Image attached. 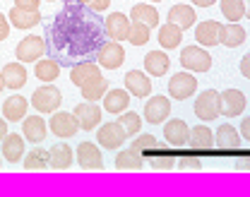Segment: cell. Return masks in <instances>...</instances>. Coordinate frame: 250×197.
<instances>
[{"instance_id":"5","label":"cell","mask_w":250,"mask_h":197,"mask_svg":"<svg viewBox=\"0 0 250 197\" xmlns=\"http://www.w3.org/2000/svg\"><path fill=\"white\" fill-rule=\"evenodd\" d=\"M48 130L53 132L56 137H61V139H70V137H75L77 130H82V128H80V120H77V116H75V113L56 111V113H51Z\"/></svg>"},{"instance_id":"32","label":"cell","mask_w":250,"mask_h":197,"mask_svg":"<svg viewBox=\"0 0 250 197\" xmlns=\"http://www.w3.org/2000/svg\"><path fill=\"white\" fill-rule=\"evenodd\" d=\"M130 20L142 22V24H147L149 29H154L156 24H159V12H156L154 5H149V2H137V5H132V10H130Z\"/></svg>"},{"instance_id":"16","label":"cell","mask_w":250,"mask_h":197,"mask_svg":"<svg viewBox=\"0 0 250 197\" xmlns=\"http://www.w3.org/2000/svg\"><path fill=\"white\" fill-rule=\"evenodd\" d=\"M75 116H77L82 130H94L96 125H101V118H104V113L96 106V101H82V103H77L75 106Z\"/></svg>"},{"instance_id":"3","label":"cell","mask_w":250,"mask_h":197,"mask_svg":"<svg viewBox=\"0 0 250 197\" xmlns=\"http://www.w3.org/2000/svg\"><path fill=\"white\" fill-rule=\"evenodd\" d=\"M195 116L202 120V123H207V120H214L221 116V97H219L214 89H205L200 97L195 98Z\"/></svg>"},{"instance_id":"8","label":"cell","mask_w":250,"mask_h":197,"mask_svg":"<svg viewBox=\"0 0 250 197\" xmlns=\"http://www.w3.org/2000/svg\"><path fill=\"white\" fill-rule=\"evenodd\" d=\"M96 63L106 70H116L123 65L125 60V48L121 46V41H106L99 51H96Z\"/></svg>"},{"instance_id":"42","label":"cell","mask_w":250,"mask_h":197,"mask_svg":"<svg viewBox=\"0 0 250 197\" xmlns=\"http://www.w3.org/2000/svg\"><path fill=\"white\" fill-rule=\"evenodd\" d=\"M178 168L181 171H202V159L200 157H181Z\"/></svg>"},{"instance_id":"49","label":"cell","mask_w":250,"mask_h":197,"mask_svg":"<svg viewBox=\"0 0 250 197\" xmlns=\"http://www.w3.org/2000/svg\"><path fill=\"white\" fill-rule=\"evenodd\" d=\"M214 2H217V0H192L195 7H212Z\"/></svg>"},{"instance_id":"52","label":"cell","mask_w":250,"mask_h":197,"mask_svg":"<svg viewBox=\"0 0 250 197\" xmlns=\"http://www.w3.org/2000/svg\"><path fill=\"white\" fill-rule=\"evenodd\" d=\"M243 2H246V17L250 20V0H243Z\"/></svg>"},{"instance_id":"38","label":"cell","mask_w":250,"mask_h":197,"mask_svg":"<svg viewBox=\"0 0 250 197\" xmlns=\"http://www.w3.org/2000/svg\"><path fill=\"white\" fill-rule=\"evenodd\" d=\"M149 27L147 24H142V22H135L132 20V24H130V34H127V41L132 43V46H145L147 41H149Z\"/></svg>"},{"instance_id":"50","label":"cell","mask_w":250,"mask_h":197,"mask_svg":"<svg viewBox=\"0 0 250 197\" xmlns=\"http://www.w3.org/2000/svg\"><path fill=\"white\" fill-rule=\"evenodd\" d=\"M5 135H7V120H5V118H0V142L5 139Z\"/></svg>"},{"instance_id":"10","label":"cell","mask_w":250,"mask_h":197,"mask_svg":"<svg viewBox=\"0 0 250 197\" xmlns=\"http://www.w3.org/2000/svg\"><path fill=\"white\" fill-rule=\"evenodd\" d=\"M77 166L82 171H101L104 168V157L101 149L94 142H80L77 144Z\"/></svg>"},{"instance_id":"25","label":"cell","mask_w":250,"mask_h":197,"mask_svg":"<svg viewBox=\"0 0 250 197\" xmlns=\"http://www.w3.org/2000/svg\"><path fill=\"white\" fill-rule=\"evenodd\" d=\"M130 98H132V94L127 89H108L106 97H104V108L113 116H121L123 111H127Z\"/></svg>"},{"instance_id":"46","label":"cell","mask_w":250,"mask_h":197,"mask_svg":"<svg viewBox=\"0 0 250 197\" xmlns=\"http://www.w3.org/2000/svg\"><path fill=\"white\" fill-rule=\"evenodd\" d=\"M108 5H111V0H92L89 2V7L94 12H104V10H108Z\"/></svg>"},{"instance_id":"18","label":"cell","mask_w":250,"mask_h":197,"mask_svg":"<svg viewBox=\"0 0 250 197\" xmlns=\"http://www.w3.org/2000/svg\"><path fill=\"white\" fill-rule=\"evenodd\" d=\"M2 147V159L10 164H20V159H24V137H20V132H7L5 139L0 142Z\"/></svg>"},{"instance_id":"44","label":"cell","mask_w":250,"mask_h":197,"mask_svg":"<svg viewBox=\"0 0 250 197\" xmlns=\"http://www.w3.org/2000/svg\"><path fill=\"white\" fill-rule=\"evenodd\" d=\"M10 36V20L0 12V41H5Z\"/></svg>"},{"instance_id":"23","label":"cell","mask_w":250,"mask_h":197,"mask_svg":"<svg viewBox=\"0 0 250 197\" xmlns=\"http://www.w3.org/2000/svg\"><path fill=\"white\" fill-rule=\"evenodd\" d=\"M48 154H51V168L53 171H67L75 161V149L67 142H61V144L56 142V147H51Z\"/></svg>"},{"instance_id":"27","label":"cell","mask_w":250,"mask_h":197,"mask_svg":"<svg viewBox=\"0 0 250 197\" xmlns=\"http://www.w3.org/2000/svg\"><path fill=\"white\" fill-rule=\"evenodd\" d=\"M2 77H5V87L12 89V92H20L24 84H27V67L17 63H7L2 67Z\"/></svg>"},{"instance_id":"13","label":"cell","mask_w":250,"mask_h":197,"mask_svg":"<svg viewBox=\"0 0 250 197\" xmlns=\"http://www.w3.org/2000/svg\"><path fill=\"white\" fill-rule=\"evenodd\" d=\"M125 89L135 98L152 97V77L147 72H142V70H130L125 75Z\"/></svg>"},{"instance_id":"45","label":"cell","mask_w":250,"mask_h":197,"mask_svg":"<svg viewBox=\"0 0 250 197\" xmlns=\"http://www.w3.org/2000/svg\"><path fill=\"white\" fill-rule=\"evenodd\" d=\"M241 75H243L246 79H250V51L241 58Z\"/></svg>"},{"instance_id":"56","label":"cell","mask_w":250,"mask_h":197,"mask_svg":"<svg viewBox=\"0 0 250 197\" xmlns=\"http://www.w3.org/2000/svg\"><path fill=\"white\" fill-rule=\"evenodd\" d=\"M51 2H56V0H51Z\"/></svg>"},{"instance_id":"35","label":"cell","mask_w":250,"mask_h":197,"mask_svg":"<svg viewBox=\"0 0 250 197\" xmlns=\"http://www.w3.org/2000/svg\"><path fill=\"white\" fill-rule=\"evenodd\" d=\"M181 41H183V29H181V27L166 22V24L159 29V43H161V48H178Z\"/></svg>"},{"instance_id":"47","label":"cell","mask_w":250,"mask_h":197,"mask_svg":"<svg viewBox=\"0 0 250 197\" xmlns=\"http://www.w3.org/2000/svg\"><path fill=\"white\" fill-rule=\"evenodd\" d=\"M241 137L246 139V142H250V116L248 118H243V123H241Z\"/></svg>"},{"instance_id":"11","label":"cell","mask_w":250,"mask_h":197,"mask_svg":"<svg viewBox=\"0 0 250 197\" xmlns=\"http://www.w3.org/2000/svg\"><path fill=\"white\" fill-rule=\"evenodd\" d=\"M99 77H104L101 75V65L94 63V60H82V63H75V65L70 67V82L75 87H80V89L84 84L94 82V79H99Z\"/></svg>"},{"instance_id":"19","label":"cell","mask_w":250,"mask_h":197,"mask_svg":"<svg viewBox=\"0 0 250 197\" xmlns=\"http://www.w3.org/2000/svg\"><path fill=\"white\" fill-rule=\"evenodd\" d=\"M188 147L195 149V152H209V149H214V147H217V137H214L212 128H207V125H195V128L190 130Z\"/></svg>"},{"instance_id":"31","label":"cell","mask_w":250,"mask_h":197,"mask_svg":"<svg viewBox=\"0 0 250 197\" xmlns=\"http://www.w3.org/2000/svg\"><path fill=\"white\" fill-rule=\"evenodd\" d=\"M7 20L12 27L17 29H31L41 22V12H29V10H20V7H12L7 12Z\"/></svg>"},{"instance_id":"14","label":"cell","mask_w":250,"mask_h":197,"mask_svg":"<svg viewBox=\"0 0 250 197\" xmlns=\"http://www.w3.org/2000/svg\"><path fill=\"white\" fill-rule=\"evenodd\" d=\"M130 24H132V20H130L127 15H123V12H111V15L104 20L106 36H108L111 41H127Z\"/></svg>"},{"instance_id":"51","label":"cell","mask_w":250,"mask_h":197,"mask_svg":"<svg viewBox=\"0 0 250 197\" xmlns=\"http://www.w3.org/2000/svg\"><path fill=\"white\" fill-rule=\"evenodd\" d=\"M67 5H89L92 0H65Z\"/></svg>"},{"instance_id":"26","label":"cell","mask_w":250,"mask_h":197,"mask_svg":"<svg viewBox=\"0 0 250 197\" xmlns=\"http://www.w3.org/2000/svg\"><path fill=\"white\" fill-rule=\"evenodd\" d=\"M171 67V58L164 51H149L145 56V72L152 77H164Z\"/></svg>"},{"instance_id":"6","label":"cell","mask_w":250,"mask_h":197,"mask_svg":"<svg viewBox=\"0 0 250 197\" xmlns=\"http://www.w3.org/2000/svg\"><path fill=\"white\" fill-rule=\"evenodd\" d=\"M181 65L188 72H207L212 67V56L205 51V46H186L181 51Z\"/></svg>"},{"instance_id":"7","label":"cell","mask_w":250,"mask_h":197,"mask_svg":"<svg viewBox=\"0 0 250 197\" xmlns=\"http://www.w3.org/2000/svg\"><path fill=\"white\" fill-rule=\"evenodd\" d=\"M127 137H130V135L125 132V128L118 120L104 123V125L99 128V132H96V142H99V147H104V149H121Z\"/></svg>"},{"instance_id":"29","label":"cell","mask_w":250,"mask_h":197,"mask_svg":"<svg viewBox=\"0 0 250 197\" xmlns=\"http://www.w3.org/2000/svg\"><path fill=\"white\" fill-rule=\"evenodd\" d=\"M214 137H217V147L219 149H238L241 147V132L236 130L231 123H224V125H219L217 132H214Z\"/></svg>"},{"instance_id":"24","label":"cell","mask_w":250,"mask_h":197,"mask_svg":"<svg viewBox=\"0 0 250 197\" xmlns=\"http://www.w3.org/2000/svg\"><path fill=\"white\" fill-rule=\"evenodd\" d=\"M27 111H29V101L24 97H7L2 103V116L5 120L10 123H20L27 118Z\"/></svg>"},{"instance_id":"17","label":"cell","mask_w":250,"mask_h":197,"mask_svg":"<svg viewBox=\"0 0 250 197\" xmlns=\"http://www.w3.org/2000/svg\"><path fill=\"white\" fill-rule=\"evenodd\" d=\"M164 137H166V144H171V147H188V142H190V128H188L186 120H181V118H173V120H168L166 125H164Z\"/></svg>"},{"instance_id":"34","label":"cell","mask_w":250,"mask_h":197,"mask_svg":"<svg viewBox=\"0 0 250 197\" xmlns=\"http://www.w3.org/2000/svg\"><path fill=\"white\" fill-rule=\"evenodd\" d=\"M34 72H36V77L41 79V82H46V84H53L56 79H58V75H61V63L56 60V58H41L36 67H34Z\"/></svg>"},{"instance_id":"53","label":"cell","mask_w":250,"mask_h":197,"mask_svg":"<svg viewBox=\"0 0 250 197\" xmlns=\"http://www.w3.org/2000/svg\"><path fill=\"white\" fill-rule=\"evenodd\" d=\"M5 89V77H2V70H0V92Z\"/></svg>"},{"instance_id":"39","label":"cell","mask_w":250,"mask_h":197,"mask_svg":"<svg viewBox=\"0 0 250 197\" xmlns=\"http://www.w3.org/2000/svg\"><path fill=\"white\" fill-rule=\"evenodd\" d=\"M118 123L125 128L127 135H140V128H142V118L135 113V111H123L118 116Z\"/></svg>"},{"instance_id":"28","label":"cell","mask_w":250,"mask_h":197,"mask_svg":"<svg viewBox=\"0 0 250 197\" xmlns=\"http://www.w3.org/2000/svg\"><path fill=\"white\" fill-rule=\"evenodd\" d=\"M243 41H246V29H243L238 22L221 24V34H219V43H221V46H226V48H238Z\"/></svg>"},{"instance_id":"36","label":"cell","mask_w":250,"mask_h":197,"mask_svg":"<svg viewBox=\"0 0 250 197\" xmlns=\"http://www.w3.org/2000/svg\"><path fill=\"white\" fill-rule=\"evenodd\" d=\"M221 2V15L229 22H238L246 17V2L243 0H219Z\"/></svg>"},{"instance_id":"37","label":"cell","mask_w":250,"mask_h":197,"mask_svg":"<svg viewBox=\"0 0 250 197\" xmlns=\"http://www.w3.org/2000/svg\"><path fill=\"white\" fill-rule=\"evenodd\" d=\"M106 92H108V82H106V77H99V79L82 87V98L84 101H99V98L106 97Z\"/></svg>"},{"instance_id":"4","label":"cell","mask_w":250,"mask_h":197,"mask_svg":"<svg viewBox=\"0 0 250 197\" xmlns=\"http://www.w3.org/2000/svg\"><path fill=\"white\" fill-rule=\"evenodd\" d=\"M46 51H48L46 41L41 36H36V34H29L17 43L15 56L20 58V63H39V58H43Z\"/></svg>"},{"instance_id":"30","label":"cell","mask_w":250,"mask_h":197,"mask_svg":"<svg viewBox=\"0 0 250 197\" xmlns=\"http://www.w3.org/2000/svg\"><path fill=\"white\" fill-rule=\"evenodd\" d=\"M145 157L135 149H121L116 154V171H142Z\"/></svg>"},{"instance_id":"48","label":"cell","mask_w":250,"mask_h":197,"mask_svg":"<svg viewBox=\"0 0 250 197\" xmlns=\"http://www.w3.org/2000/svg\"><path fill=\"white\" fill-rule=\"evenodd\" d=\"M236 168H238V171H250V157L236 159Z\"/></svg>"},{"instance_id":"21","label":"cell","mask_w":250,"mask_h":197,"mask_svg":"<svg viewBox=\"0 0 250 197\" xmlns=\"http://www.w3.org/2000/svg\"><path fill=\"white\" fill-rule=\"evenodd\" d=\"M219 34H221V24H219L217 20H205V22H200V24L195 27V39H197V43L205 46V48L217 46Z\"/></svg>"},{"instance_id":"22","label":"cell","mask_w":250,"mask_h":197,"mask_svg":"<svg viewBox=\"0 0 250 197\" xmlns=\"http://www.w3.org/2000/svg\"><path fill=\"white\" fill-rule=\"evenodd\" d=\"M168 22H171V24H176V27H181V29L186 32V29H190V27L197 22L195 7H192V5H186V2L173 5V7L168 10Z\"/></svg>"},{"instance_id":"54","label":"cell","mask_w":250,"mask_h":197,"mask_svg":"<svg viewBox=\"0 0 250 197\" xmlns=\"http://www.w3.org/2000/svg\"><path fill=\"white\" fill-rule=\"evenodd\" d=\"M0 166H2V157H0Z\"/></svg>"},{"instance_id":"1","label":"cell","mask_w":250,"mask_h":197,"mask_svg":"<svg viewBox=\"0 0 250 197\" xmlns=\"http://www.w3.org/2000/svg\"><path fill=\"white\" fill-rule=\"evenodd\" d=\"M89 5H65L48 27V51L61 65L92 60L106 43V27Z\"/></svg>"},{"instance_id":"55","label":"cell","mask_w":250,"mask_h":197,"mask_svg":"<svg viewBox=\"0 0 250 197\" xmlns=\"http://www.w3.org/2000/svg\"><path fill=\"white\" fill-rule=\"evenodd\" d=\"M152 2H161V0H152Z\"/></svg>"},{"instance_id":"41","label":"cell","mask_w":250,"mask_h":197,"mask_svg":"<svg viewBox=\"0 0 250 197\" xmlns=\"http://www.w3.org/2000/svg\"><path fill=\"white\" fill-rule=\"evenodd\" d=\"M149 166H152L154 171H171L173 166H178V161H176L173 157H168V154H159V157H152V159H149Z\"/></svg>"},{"instance_id":"9","label":"cell","mask_w":250,"mask_h":197,"mask_svg":"<svg viewBox=\"0 0 250 197\" xmlns=\"http://www.w3.org/2000/svg\"><path fill=\"white\" fill-rule=\"evenodd\" d=\"M197 89V77H192L190 72H176L171 79H168V94L176 98V101H186L195 94Z\"/></svg>"},{"instance_id":"40","label":"cell","mask_w":250,"mask_h":197,"mask_svg":"<svg viewBox=\"0 0 250 197\" xmlns=\"http://www.w3.org/2000/svg\"><path fill=\"white\" fill-rule=\"evenodd\" d=\"M156 147H159V139H156L154 135H137V137L132 139V144H130V149H135V152H140V154L152 152Z\"/></svg>"},{"instance_id":"43","label":"cell","mask_w":250,"mask_h":197,"mask_svg":"<svg viewBox=\"0 0 250 197\" xmlns=\"http://www.w3.org/2000/svg\"><path fill=\"white\" fill-rule=\"evenodd\" d=\"M39 2H41V0H15V7L29 10V12H39Z\"/></svg>"},{"instance_id":"33","label":"cell","mask_w":250,"mask_h":197,"mask_svg":"<svg viewBox=\"0 0 250 197\" xmlns=\"http://www.w3.org/2000/svg\"><path fill=\"white\" fill-rule=\"evenodd\" d=\"M24 168L27 171H48L51 168V154H48V149H41V147H36V149H31L24 154Z\"/></svg>"},{"instance_id":"2","label":"cell","mask_w":250,"mask_h":197,"mask_svg":"<svg viewBox=\"0 0 250 197\" xmlns=\"http://www.w3.org/2000/svg\"><path fill=\"white\" fill-rule=\"evenodd\" d=\"M61 101H62L61 89L53 87V84H43V87H39V89L31 94V106H34L36 113H41V116L56 113V111L61 108Z\"/></svg>"},{"instance_id":"15","label":"cell","mask_w":250,"mask_h":197,"mask_svg":"<svg viewBox=\"0 0 250 197\" xmlns=\"http://www.w3.org/2000/svg\"><path fill=\"white\" fill-rule=\"evenodd\" d=\"M219 97H221V116L236 118V116H241V113L246 111L248 98H246V94H243L241 89H226V92H221Z\"/></svg>"},{"instance_id":"20","label":"cell","mask_w":250,"mask_h":197,"mask_svg":"<svg viewBox=\"0 0 250 197\" xmlns=\"http://www.w3.org/2000/svg\"><path fill=\"white\" fill-rule=\"evenodd\" d=\"M46 132H48V123L41 118V113L27 116V118L22 120V135H24V139H29L34 144L43 142V139H46Z\"/></svg>"},{"instance_id":"12","label":"cell","mask_w":250,"mask_h":197,"mask_svg":"<svg viewBox=\"0 0 250 197\" xmlns=\"http://www.w3.org/2000/svg\"><path fill=\"white\" fill-rule=\"evenodd\" d=\"M145 120L152 123V125H159V123H166V118L171 116V98L168 97H152L147 98L145 103Z\"/></svg>"}]
</instances>
